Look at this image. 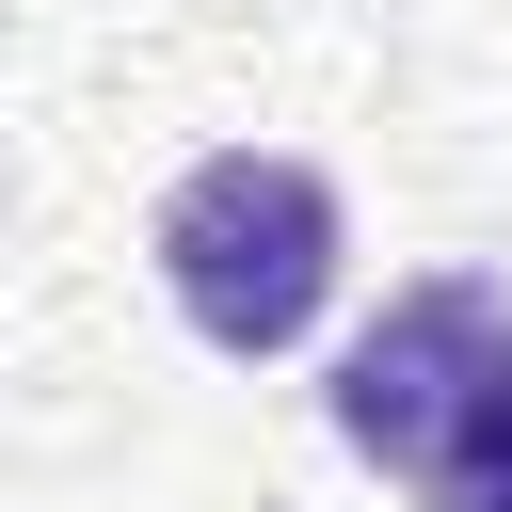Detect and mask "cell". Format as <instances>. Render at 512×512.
Here are the masks:
<instances>
[{
	"label": "cell",
	"mask_w": 512,
	"mask_h": 512,
	"mask_svg": "<svg viewBox=\"0 0 512 512\" xmlns=\"http://www.w3.org/2000/svg\"><path fill=\"white\" fill-rule=\"evenodd\" d=\"M336 448L416 512H512V288L416 272L336 336Z\"/></svg>",
	"instance_id": "obj_1"
},
{
	"label": "cell",
	"mask_w": 512,
	"mask_h": 512,
	"mask_svg": "<svg viewBox=\"0 0 512 512\" xmlns=\"http://www.w3.org/2000/svg\"><path fill=\"white\" fill-rule=\"evenodd\" d=\"M144 256H160V304H176L224 368H272V352H304V336L336 320L352 208H336V176L288 160V144H208V160L160 192Z\"/></svg>",
	"instance_id": "obj_2"
}]
</instances>
